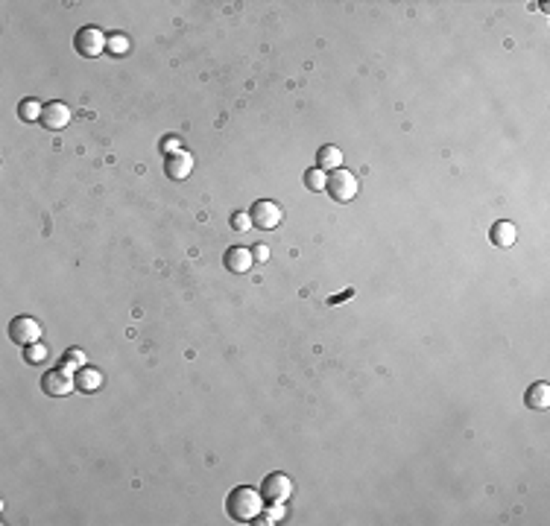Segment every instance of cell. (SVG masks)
Instances as JSON below:
<instances>
[{"label": "cell", "instance_id": "obj_8", "mask_svg": "<svg viewBox=\"0 0 550 526\" xmlns=\"http://www.w3.org/2000/svg\"><path fill=\"white\" fill-rule=\"evenodd\" d=\"M38 123L45 126V129H65V126L70 123V108L65 103H45V108H41V117Z\"/></svg>", "mask_w": 550, "mask_h": 526}, {"label": "cell", "instance_id": "obj_14", "mask_svg": "<svg viewBox=\"0 0 550 526\" xmlns=\"http://www.w3.org/2000/svg\"><path fill=\"white\" fill-rule=\"evenodd\" d=\"M74 377H76V389L79 392H97L103 386V375L97 372V368H91V365H82Z\"/></svg>", "mask_w": 550, "mask_h": 526}, {"label": "cell", "instance_id": "obj_18", "mask_svg": "<svg viewBox=\"0 0 550 526\" xmlns=\"http://www.w3.org/2000/svg\"><path fill=\"white\" fill-rule=\"evenodd\" d=\"M82 365H86V354H82L79 348H70V351L65 354V360H62V368L74 372V368H82Z\"/></svg>", "mask_w": 550, "mask_h": 526}, {"label": "cell", "instance_id": "obj_19", "mask_svg": "<svg viewBox=\"0 0 550 526\" xmlns=\"http://www.w3.org/2000/svg\"><path fill=\"white\" fill-rule=\"evenodd\" d=\"M41 108H45V106H41L38 99H26V103L18 108V115H21L24 120H38V117H41Z\"/></svg>", "mask_w": 550, "mask_h": 526}, {"label": "cell", "instance_id": "obj_20", "mask_svg": "<svg viewBox=\"0 0 550 526\" xmlns=\"http://www.w3.org/2000/svg\"><path fill=\"white\" fill-rule=\"evenodd\" d=\"M232 229H234V231H246V229H252V217H249V211H237V214L232 217Z\"/></svg>", "mask_w": 550, "mask_h": 526}, {"label": "cell", "instance_id": "obj_16", "mask_svg": "<svg viewBox=\"0 0 550 526\" xmlns=\"http://www.w3.org/2000/svg\"><path fill=\"white\" fill-rule=\"evenodd\" d=\"M270 509L261 511L258 515V523H278L281 518H284V503H266Z\"/></svg>", "mask_w": 550, "mask_h": 526}, {"label": "cell", "instance_id": "obj_11", "mask_svg": "<svg viewBox=\"0 0 550 526\" xmlns=\"http://www.w3.org/2000/svg\"><path fill=\"white\" fill-rule=\"evenodd\" d=\"M489 237H492V243H495V246L510 249L515 240H518V229H515L510 220H501V222L492 225V234H489Z\"/></svg>", "mask_w": 550, "mask_h": 526}, {"label": "cell", "instance_id": "obj_5", "mask_svg": "<svg viewBox=\"0 0 550 526\" xmlns=\"http://www.w3.org/2000/svg\"><path fill=\"white\" fill-rule=\"evenodd\" d=\"M41 389H45V395L50 397H65L76 389V377L67 372V368H53V372H47L45 377H41Z\"/></svg>", "mask_w": 550, "mask_h": 526}, {"label": "cell", "instance_id": "obj_9", "mask_svg": "<svg viewBox=\"0 0 550 526\" xmlns=\"http://www.w3.org/2000/svg\"><path fill=\"white\" fill-rule=\"evenodd\" d=\"M223 263H225V269H229V272L243 275V272H249V269H252L255 258H252V252H249V249H243V246H232L229 252L223 254Z\"/></svg>", "mask_w": 550, "mask_h": 526}, {"label": "cell", "instance_id": "obj_23", "mask_svg": "<svg viewBox=\"0 0 550 526\" xmlns=\"http://www.w3.org/2000/svg\"><path fill=\"white\" fill-rule=\"evenodd\" d=\"M252 258H255V263H264L266 258H270V252H266V246H255L252 249Z\"/></svg>", "mask_w": 550, "mask_h": 526}, {"label": "cell", "instance_id": "obj_2", "mask_svg": "<svg viewBox=\"0 0 550 526\" xmlns=\"http://www.w3.org/2000/svg\"><path fill=\"white\" fill-rule=\"evenodd\" d=\"M325 190L331 193L334 202H351V199L357 196V176L348 173V170H334V173H328V184Z\"/></svg>", "mask_w": 550, "mask_h": 526}, {"label": "cell", "instance_id": "obj_7", "mask_svg": "<svg viewBox=\"0 0 550 526\" xmlns=\"http://www.w3.org/2000/svg\"><path fill=\"white\" fill-rule=\"evenodd\" d=\"M9 336H12V343H18V345H33L41 339V324L33 316H18L9 324Z\"/></svg>", "mask_w": 550, "mask_h": 526}, {"label": "cell", "instance_id": "obj_6", "mask_svg": "<svg viewBox=\"0 0 550 526\" xmlns=\"http://www.w3.org/2000/svg\"><path fill=\"white\" fill-rule=\"evenodd\" d=\"M261 494H264V503H287V497L293 494V482H290L287 474L275 471L264 479Z\"/></svg>", "mask_w": 550, "mask_h": 526}, {"label": "cell", "instance_id": "obj_22", "mask_svg": "<svg viewBox=\"0 0 550 526\" xmlns=\"http://www.w3.org/2000/svg\"><path fill=\"white\" fill-rule=\"evenodd\" d=\"M164 152H170V155L181 152V140H179V138H167V140H164Z\"/></svg>", "mask_w": 550, "mask_h": 526}, {"label": "cell", "instance_id": "obj_17", "mask_svg": "<svg viewBox=\"0 0 550 526\" xmlns=\"http://www.w3.org/2000/svg\"><path fill=\"white\" fill-rule=\"evenodd\" d=\"M26 363H30V365H41V363H47V348L41 345V343L26 345Z\"/></svg>", "mask_w": 550, "mask_h": 526}, {"label": "cell", "instance_id": "obj_15", "mask_svg": "<svg viewBox=\"0 0 550 526\" xmlns=\"http://www.w3.org/2000/svg\"><path fill=\"white\" fill-rule=\"evenodd\" d=\"M305 184H307L310 190L322 193V190H325V184H328V173H325V170H319V167L307 170V173H305Z\"/></svg>", "mask_w": 550, "mask_h": 526}, {"label": "cell", "instance_id": "obj_10", "mask_svg": "<svg viewBox=\"0 0 550 526\" xmlns=\"http://www.w3.org/2000/svg\"><path fill=\"white\" fill-rule=\"evenodd\" d=\"M164 170H167V176H170L173 181L188 179V176H191V170H193V155H191V152H185V149L176 152V155H167Z\"/></svg>", "mask_w": 550, "mask_h": 526}, {"label": "cell", "instance_id": "obj_1", "mask_svg": "<svg viewBox=\"0 0 550 526\" xmlns=\"http://www.w3.org/2000/svg\"><path fill=\"white\" fill-rule=\"evenodd\" d=\"M264 494L255 491L252 486H237L229 491L225 497V511H229V518L237 520V523H252L258 520V515L264 511Z\"/></svg>", "mask_w": 550, "mask_h": 526}, {"label": "cell", "instance_id": "obj_4", "mask_svg": "<svg viewBox=\"0 0 550 526\" xmlns=\"http://www.w3.org/2000/svg\"><path fill=\"white\" fill-rule=\"evenodd\" d=\"M74 47H76L79 56L94 59V56H100L108 47V38L103 35V30H97V26H82V30H76V35H74Z\"/></svg>", "mask_w": 550, "mask_h": 526}, {"label": "cell", "instance_id": "obj_12", "mask_svg": "<svg viewBox=\"0 0 550 526\" xmlns=\"http://www.w3.org/2000/svg\"><path fill=\"white\" fill-rule=\"evenodd\" d=\"M524 404L530 409H547L550 406V383H544V380L533 383V386L527 389V395H524Z\"/></svg>", "mask_w": 550, "mask_h": 526}, {"label": "cell", "instance_id": "obj_3", "mask_svg": "<svg viewBox=\"0 0 550 526\" xmlns=\"http://www.w3.org/2000/svg\"><path fill=\"white\" fill-rule=\"evenodd\" d=\"M249 217H252V225H255V229L273 231V229L281 225V220H284V211H281V205L273 202V199H261V202L252 205Z\"/></svg>", "mask_w": 550, "mask_h": 526}, {"label": "cell", "instance_id": "obj_13", "mask_svg": "<svg viewBox=\"0 0 550 526\" xmlns=\"http://www.w3.org/2000/svg\"><path fill=\"white\" fill-rule=\"evenodd\" d=\"M316 167L325 170V173H334V170H340V167H343V152H340V147H334V144L322 147V149L316 152Z\"/></svg>", "mask_w": 550, "mask_h": 526}, {"label": "cell", "instance_id": "obj_21", "mask_svg": "<svg viewBox=\"0 0 550 526\" xmlns=\"http://www.w3.org/2000/svg\"><path fill=\"white\" fill-rule=\"evenodd\" d=\"M108 50L115 53V56H123V53H126V38H123V35L108 38Z\"/></svg>", "mask_w": 550, "mask_h": 526}]
</instances>
